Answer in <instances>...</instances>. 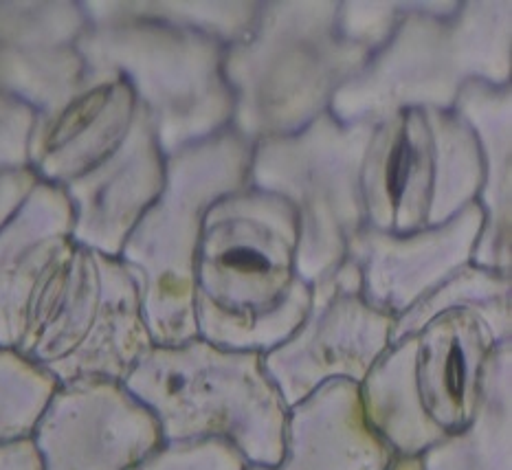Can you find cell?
I'll list each match as a JSON object with an SVG mask.
<instances>
[{
  "instance_id": "9",
  "label": "cell",
  "mask_w": 512,
  "mask_h": 470,
  "mask_svg": "<svg viewBox=\"0 0 512 470\" xmlns=\"http://www.w3.org/2000/svg\"><path fill=\"white\" fill-rule=\"evenodd\" d=\"M370 134V123L326 113L304 130L251 148L249 185L291 207L308 284L348 260L352 240L367 227L361 170Z\"/></svg>"
},
{
  "instance_id": "3",
  "label": "cell",
  "mask_w": 512,
  "mask_h": 470,
  "mask_svg": "<svg viewBox=\"0 0 512 470\" xmlns=\"http://www.w3.org/2000/svg\"><path fill=\"white\" fill-rule=\"evenodd\" d=\"M339 0H264L247 36L229 44L222 75L231 130L255 145L288 137L330 113L370 58L337 25Z\"/></svg>"
},
{
  "instance_id": "6",
  "label": "cell",
  "mask_w": 512,
  "mask_h": 470,
  "mask_svg": "<svg viewBox=\"0 0 512 470\" xmlns=\"http://www.w3.org/2000/svg\"><path fill=\"white\" fill-rule=\"evenodd\" d=\"M499 345L469 310L444 312L394 341L356 387L367 427L394 455L420 457L473 418Z\"/></svg>"
},
{
  "instance_id": "13",
  "label": "cell",
  "mask_w": 512,
  "mask_h": 470,
  "mask_svg": "<svg viewBox=\"0 0 512 470\" xmlns=\"http://www.w3.org/2000/svg\"><path fill=\"white\" fill-rule=\"evenodd\" d=\"M480 229L477 205L438 227L407 233L365 227L352 240L348 260L359 273L363 297L396 319L473 262Z\"/></svg>"
},
{
  "instance_id": "21",
  "label": "cell",
  "mask_w": 512,
  "mask_h": 470,
  "mask_svg": "<svg viewBox=\"0 0 512 470\" xmlns=\"http://www.w3.org/2000/svg\"><path fill=\"white\" fill-rule=\"evenodd\" d=\"M88 25L113 18H137L163 22L214 38L222 47L247 36L258 18L260 3L233 0V3H209V0H82Z\"/></svg>"
},
{
  "instance_id": "4",
  "label": "cell",
  "mask_w": 512,
  "mask_h": 470,
  "mask_svg": "<svg viewBox=\"0 0 512 470\" xmlns=\"http://www.w3.org/2000/svg\"><path fill=\"white\" fill-rule=\"evenodd\" d=\"M124 383L157 418L163 442L222 440L251 466L282 460L291 409L260 352L200 337L152 345Z\"/></svg>"
},
{
  "instance_id": "25",
  "label": "cell",
  "mask_w": 512,
  "mask_h": 470,
  "mask_svg": "<svg viewBox=\"0 0 512 470\" xmlns=\"http://www.w3.org/2000/svg\"><path fill=\"white\" fill-rule=\"evenodd\" d=\"M38 113L18 97L0 93V176L29 170V145Z\"/></svg>"
},
{
  "instance_id": "17",
  "label": "cell",
  "mask_w": 512,
  "mask_h": 470,
  "mask_svg": "<svg viewBox=\"0 0 512 470\" xmlns=\"http://www.w3.org/2000/svg\"><path fill=\"white\" fill-rule=\"evenodd\" d=\"M392 460L367 427L356 385L330 383L288 413L282 460L247 470H385Z\"/></svg>"
},
{
  "instance_id": "8",
  "label": "cell",
  "mask_w": 512,
  "mask_h": 470,
  "mask_svg": "<svg viewBox=\"0 0 512 470\" xmlns=\"http://www.w3.org/2000/svg\"><path fill=\"white\" fill-rule=\"evenodd\" d=\"M141 295L119 255L75 244L44 282L18 352L55 383L124 380L152 348Z\"/></svg>"
},
{
  "instance_id": "12",
  "label": "cell",
  "mask_w": 512,
  "mask_h": 470,
  "mask_svg": "<svg viewBox=\"0 0 512 470\" xmlns=\"http://www.w3.org/2000/svg\"><path fill=\"white\" fill-rule=\"evenodd\" d=\"M31 440L42 470H130L163 435L126 383L84 378L58 385Z\"/></svg>"
},
{
  "instance_id": "26",
  "label": "cell",
  "mask_w": 512,
  "mask_h": 470,
  "mask_svg": "<svg viewBox=\"0 0 512 470\" xmlns=\"http://www.w3.org/2000/svg\"><path fill=\"white\" fill-rule=\"evenodd\" d=\"M38 183V176L31 170L0 176V229L7 225L9 218L16 214Z\"/></svg>"
},
{
  "instance_id": "10",
  "label": "cell",
  "mask_w": 512,
  "mask_h": 470,
  "mask_svg": "<svg viewBox=\"0 0 512 470\" xmlns=\"http://www.w3.org/2000/svg\"><path fill=\"white\" fill-rule=\"evenodd\" d=\"M361 185L367 227L389 233L438 227L475 205L480 150L455 110H405L372 126Z\"/></svg>"
},
{
  "instance_id": "19",
  "label": "cell",
  "mask_w": 512,
  "mask_h": 470,
  "mask_svg": "<svg viewBox=\"0 0 512 470\" xmlns=\"http://www.w3.org/2000/svg\"><path fill=\"white\" fill-rule=\"evenodd\" d=\"M512 343L493 352L473 418L420 455L422 470H512Z\"/></svg>"
},
{
  "instance_id": "20",
  "label": "cell",
  "mask_w": 512,
  "mask_h": 470,
  "mask_svg": "<svg viewBox=\"0 0 512 470\" xmlns=\"http://www.w3.org/2000/svg\"><path fill=\"white\" fill-rule=\"evenodd\" d=\"M453 310H469L486 319L502 343L512 341V275L466 264L433 293L394 319L392 343L411 337L429 321Z\"/></svg>"
},
{
  "instance_id": "22",
  "label": "cell",
  "mask_w": 512,
  "mask_h": 470,
  "mask_svg": "<svg viewBox=\"0 0 512 470\" xmlns=\"http://www.w3.org/2000/svg\"><path fill=\"white\" fill-rule=\"evenodd\" d=\"M58 383L14 348L0 345V440L31 438Z\"/></svg>"
},
{
  "instance_id": "28",
  "label": "cell",
  "mask_w": 512,
  "mask_h": 470,
  "mask_svg": "<svg viewBox=\"0 0 512 470\" xmlns=\"http://www.w3.org/2000/svg\"><path fill=\"white\" fill-rule=\"evenodd\" d=\"M385 470H422L420 457H398L394 455V460L389 462Z\"/></svg>"
},
{
  "instance_id": "2",
  "label": "cell",
  "mask_w": 512,
  "mask_h": 470,
  "mask_svg": "<svg viewBox=\"0 0 512 470\" xmlns=\"http://www.w3.org/2000/svg\"><path fill=\"white\" fill-rule=\"evenodd\" d=\"M471 82L512 84V0H411L330 113L376 126L405 110H453Z\"/></svg>"
},
{
  "instance_id": "23",
  "label": "cell",
  "mask_w": 512,
  "mask_h": 470,
  "mask_svg": "<svg viewBox=\"0 0 512 470\" xmlns=\"http://www.w3.org/2000/svg\"><path fill=\"white\" fill-rule=\"evenodd\" d=\"M409 5L411 0H339L337 25L341 36L374 53L392 36Z\"/></svg>"
},
{
  "instance_id": "24",
  "label": "cell",
  "mask_w": 512,
  "mask_h": 470,
  "mask_svg": "<svg viewBox=\"0 0 512 470\" xmlns=\"http://www.w3.org/2000/svg\"><path fill=\"white\" fill-rule=\"evenodd\" d=\"M247 460L222 440L163 442L130 470H247Z\"/></svg>"
},
{
  "instance_id": "1",
  "label": "cell",
  "mask_w": 512,
  "mask_h": 470,
  "mask_svg": "<svg viewBox=\"0 0 512 470\" xmlns=\"http://www.w3.org/2000/svg\"><path fill=\"white\" fill-rule=\"evenodd\" d=\"M308 304L291 207L251 185L214 203L194 271L196 337L266 354L295 330Z\"/></svg>"
},
{
  "instance_id": "18",
  "label": "cell",
  "mask_w": 512,
  "mask_h": 470,
  "mask_svg": "<svg viewBox=\"0 0 512 470\" xmlns=\"http://www.w3.org/2000/svg\"><path fill=\"white\" fill-rule=\"evenodd\" d=\"M453 110L471 128L482 165V187L475 200L482 229L473 264L512 275V84L471 82Z\"/></svg>"
},
{
  "instance_id": "5",
  "label": "cell",
  "mask_w": 512,
  "mask_h": 470,
  "mask_svg": "<svg viewBox=\"0 0 512 470\" xmlns=\"http://www.w3.org/2000/svg\"><path fill=\"white\" fill-rule=\"evenodd\" d=\"M253 145L231 128L165 159V183L119 251L154 345L196 337L194 271L209 209L249 185Z\"/></svg>"
},
{
  "instance_id": "15",
  "label": "cell",
  "mask_w": 512,
  "mask_h": 470,
  "mask_svg": "<svg viewBox=\"0 0 512 470\" xmlns=\"http://www.w3.org/2000/svg\"><path fill=\"white\" fill-rule=\"evenodd\" d=\"M165 159L168 156L143 110L117 148L62 187L73 211L75 242L119 255L130 231L161 194Z\"/></svg>"
},
{
  "instance_id": "27",
  "label": "cell",
  "mask_w": 512,
  "mask_h": 470,
  "mask_svg": "<svg viewBox=\"0 0 512 470\" xmlns=\"http://www.w3.org/2000/svg\"><path fill=\"white\" fill-rule=\"evenodd\" d=\"M0 470H42L33 440H0Z\"/></svg>"
},
{
  "instance_id": "16",
  "label": "cell",
  "mask_w": 512,
  "mask_h": 470,
  "mask_svg": "<svg viewBox=\"0 0 512 470\" xmlns=\"http://www.w3.org/2000/svg\"><path fill=\"white\" fill-rule=\"evenodd\" d=\"M73 211L58 187L38 183L0 229V345L18 348L33 301L71 253Z\"/></svg>"
},
{
  "instance_id": "11",
  "label": "cell",
  "mask_w": 512,
  "mask_h": 470,
  "mask_svg": "<svg viewBox=\"0 0 512 470\" xmlns=\"http://www.w3.org/2000/svg\"><path fill=\"white\" fill-rule=\"evenodd\" d=\"M394 319L363 297L350 260L310 284V304L288 337L264 354L288 409L330 383L359 387L392 345Z\"/></svg>"
},
{
  "instance_id": "7",
  "label": "cell",
  "mask_w": 512,
  "mask_h": 470,
  "mask_svg": "<svg viewBox=\"0 0 512 470\" xmlns=\"http://www.w3.org/2000/svg\"><path fill=\"white\" fill-rule=\"evenodd\" d=\"M77 51L88 75H113L130 86L165 156L231 128L225 47L214 38L163 22L113 18L88 25Z\"/></svg>"
},
{
  "instance_id": "14",
  "label": "cell",
  "mask_w": 512,
  "mask_h": 470,
  "mask_svg": "<svg viewBox=\"0 0 512 470\" xmlns=\"http://www.w3.org/2000/svg\"><path fill=\"white\" fill-rule=\"evenodd\" d=\"M86 27L77 0L0 3V93L18 97L36 113L66 102L86 77L77 51Z\"/></svg>"
}]
</instances>
